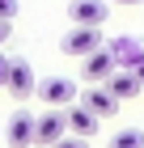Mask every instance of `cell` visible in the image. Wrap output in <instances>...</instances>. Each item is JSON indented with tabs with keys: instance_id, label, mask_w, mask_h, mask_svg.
<instances>
[{
	"instance_id": "12",
	"label": "cell",
	"mask_w": 144,
	"mask_h": 148,
	"mask_svg": "<svg viewBox=\"0 0 144 148\" xmlns=\"http://www.w3.org/2000/svg\"><path fill=\"white\" fill-rule=\"evenodd\" d=\"M51 148H89V140H81V136H64L59 144H51Z\"/></svg>"
},
{
	"instance_id": "13",
	"label": "cell",
	"mask_w": 144,
	"mask_h": 148,
	"mask_svg": "<svg viewBox=\"0 0 144 148\" xmlns=\"http://www.w3.org/2000/svg\"><path fill=\"white\" fill-rule=\"evenodd\" d=\"M17 17V0H0V21H13Z\"/></svg>"
},
{
	"instance_id": "16",
	"label": "cell",
	"mask_w": 144,
	"mask_h": 148,
	"mask_svg": "<svg viewBox=\"0 0 144 148\" xmlns=\"http://www.w3.org/2000/svg\"><path fill=\"white\" fill-rule=\"evenodd\" d=\"M114 4H123V9H136V4H144V0H110V9Z\"/></svg>"
},
{
	"instance_id": "5",
	"label": "cell",
	"mask_w": 144,
	"mask_h": 148,
	"mask_svg": "<svg viewBox=\"0 0 144 148\" xmlns=\"http://www.w3.org/2000/svg\"><path fill=\"white\" fill-rule=\"evenodd\" d=\"M4 89L13 93V102H25V97H34L38 80H34V68L25 64V59H13V64H9V80H4Z\"/></svg>"
},
{
	"instance_id": "9",
	"label": "cell",
	"mask_w": 144,
	"mask_h": 148,
	"mask_svg": "<svg viewBox=\"0 0 144 148\" xmlns=\"http://www.w3.org/2000/svg\"><path fill=\"white\" fill-rule=\"evenodd\" d=\"M81 106H89L98 119H114V114H119V97H114L106 85H89V89H85V102H81Z\"/></svg>"
},
{
	"instance_id": "2",
	"label": "cell",
	"mask_w": 144,
	"mask_h": 148,
	"mask_svg": "<svg viewBox=\"0 0 144 148\" xmlns=\"http://www.w3.org/2000/svg\"><path fill=\"white\" fill-rule=\"evenodd\" d=\"M34 97H43L47 110H68V106H76V80H68V76H47V80H38Z\"/></svg>"
},
{
	"instance_id": "3",
	"label": "cell",
	"mask_w": 144,
	"mask_h": 148,
	"mask_svg": "<svg viewBox=\"0 0 144 148\" xmlns=\"http://www.w3.org/2000/svg\"><path fill=\"white\" fill-rule=\"evenodd\" d=\"M64 136H68V114H64V110H47V114H38V123H34V144L51 148V144H59Z\"/></svg>"
},
{
	"instance_id": "8",
	"label": "cell",
	"mask_w": 144,
	"mask_h": 148,
	"mask_svg": "<svg viewBox=\"0 0 144 148\" xmlns=\"http://www.w3.org/2000/svg\"><path fill=\"white\" fill-rule=\"evenodd\" d=\"M64 114H68V131H72V136H81V140H93V136H98L102 119L89 110V106H68Z\"/></svg>"
},
{
	"instance_id": "7",
	"label": "cell",
	"mask_w": 144,
	"mask_h": 148,
	"mask_svg": "<svg viewBox=\"0 0 144 148\" xmlns=\"http://www.w3.org/2000/svg\"><path fill=\"white\" fill-rule=\"evenodd\" d=\"M34 123H38V119H34L30 110H17V114H13L9 127H4L9 148H30V144H34Z\"/></svg>"
},
{
	"instance_id": "6",
	"label": "cell",
	"mask_w": 144,
	"mask_h": 148,
	"mask_svg": "<svg viewBox=\"0 0 144 148\" xmlns=\"http://www.w3.org/2000/svg\"><path fill=\"white\" fill-rule=\"evenodd\" d=\"M81 68H85V80H89V85H106V80L119 72V64H114V55L102 47V51H93L89 59H81Z\"/></svg>"
},
{
	"instance_id": "17",
	"label": "cell",
	"mask_w": 144,
	"mask_h": 148,
	"mask_svg": "<svg viewBox=\"0 0 144 148\" xmlns=\"http://www.w3.org/2000/svg\"><path fill=\"white\" fill-rule=\"evenodd\" d=\"M132 72H136V80H140V85H144V59H140V64H136Z\"/></svg>"
},
{
	"instance_id": "11",
	"label": "cell",
	"mask_w": 144,
	"mask_h": 148,
	"mask_svg": "<svg viewBox=\"0 0 144 148\" xmlns=\"http://www.w3.org/2000/svg\"><path fill=\"white\" fill-rule=\"evenodd\" d=\"M110 148H144V127H119L110 136Z\"/></svg>"
},
{
	"instance_id": "10",
	"label": "cell",
	"mask_w": 144,
	"mask_h": 148,
	"mask_svg": "<svg viewBox=\"0 0 144 148\" xmlns=\"http://www.w3.org/2000/svg\"><path fill=\"white\" fill-rule=\"evenodd\" d=\"M106 89H110L114 97H119V102H127V97H136V93H140L144 85H140V80H136V72H127V68H119V72H114L110 80H106Z\"/></svg>"
},
{
	"instance_id": "4",
	"label": "cell",
	"mask_w": 144,
	"mask_h": 148,
	"mask_svg": "<svg viewBox=\"0 0 144 148\" xmlns=\"http://www.w3.org/2000/svg\"><path fill=\"white\" fill-rule=\"evenodd\" d=\"M68 17H72V25H106V17H110V0H72L68 4Z\"/></svg>"
},
{
	"instance_id": "1",
	"label": "cell",
	"mask_w": 144,
	"mask_h": 148,
	"mask_svg": "<svg viewBox=\"0 0 144 148\" xmlns=\"http://www.w3.org/2000/svg\"><path fill=\"white\" fill-rule=\"evenodd\" d=\"M59 51L68 59H89L93 51H102V30L98 25H72L64 38H59Z\"/></svg>"
},
{
	"instance_id": "15",
	"label": "cell",
	"mask_w": 144,
	"mask_h": 148,
	"mask_svg": "<svg viewBox=\"0 0 144 148\" xmlns=\"http://www.w3.org/2000/svg\"><path fill=\"white\" fill-rule=\"evenodd\" d=\"M9 38H13V21H0V47L9 42Z\"/></svg>"
},
{
	"instance_id": "14",
	"label": "cell",
	"mask_w": 144,
	"mask_h": 148,
	"mask_svg": "<svg viewBox=\"0 0 144 148\" xmlns=\"http://www.w3.org/2000/svg\"><path fill=\"white\" fill-rule=\"evenodd\" d=\"M9 64H13L9 55H0V89H4V80H9Z\"/></svg>"
}]
</instances>
